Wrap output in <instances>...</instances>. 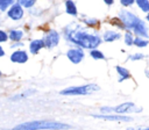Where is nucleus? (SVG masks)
Here are the masks:
<instances>
[{"label":"nucleus","instance_id":"1","mask_svg":"<svg viewBox=\"0 0 149 130\" xmlns=\"http://www.w3.org/2000/svg\"><path fill=\"white\" fill-rule=\"evenodd\" d=\"M64 37L68 42L74 44L78 48L88 50L97 49L102 39L97 31H92L91 28L84 27L79 23H70L64 28Z\"/></svg>","mask_w":149,"mask_h":130},{"label":"nucleus","instance_id":"2","mask_svg":"<svg viewBox=\"0 0 149 130\" xmlns=\"http://www.w3.org/2000/svg\"><path fill=\"white\" fill-rule=\"evenodd\" d=\"M118 19L121 22L123 30L135 34L136 37H141L144 39H149V28L142 19H140L135 13L127 10V9H120L118 13Z\"/></svg>","mask_w":149,"mask_h":130},{"label":"nucleus","instance_id":"3","mask_svg":"<svg viewBox=\"0 0 149 130\" xmlns=\"http://www.w3.org/2000/svg\"><path fill=\"white\" fill-rule=\"evenodd\" d=\"M71 125L55 121H31L16 125L13 130H66Z\"/></svg>","mask_w":149,"mask_h":130},{"label":"nucleus","instance_id":"4","mask_svg":"<svg viewBox=\"0 0 149 130\" xmlns=\"http://www.w3.org/2000/svg\"><path fill=\"white\" fill-rule=\"evenodd\" d=\"M100 87L97 84H86L80 86H70L61 91V95H90L94 92H98Z\"/></svg>","mask_w":149,"mask_h":130},{"label":"nucleus","instance_id":"5","mask_svg":"<svg viewBox=\"0 0 149 130\" xmlns=\"http://www.w3.org/2000/svg\"><path fill=\"white\" fill-rule=\"evenodd\" d=\"M142 108H137L135 106L134 102L127 101L123 103H120L115 107H112V111L115 113L116 115H125V114H129V113H135V111H141Z\"/></svg>","mask_w":149,"mask_h":130},{"label":"nucleus","instance_id":"6","mask_svg":"<svg viewBox=\"0 0 149 130\" xmlns=\"http://www.w3.org/2000/svg\"><path fill=\"white\" fill-rule=\"evenodd\" d=\"M66 57H68V59H69L72 64H79V63L84 59V57H85L84 49L78 48V46L70 48V49L66 51Z\"/></svg>","mask_w":149,"mask_h":130},{"label":"nucleus","instance_id":"7","mask_svg":"<svg viewBox=\"0 0 149 130\" xmlns=\"http://www.w3.org/2000/svg\"><path fill=\"white\" fill-rule=\"evenodd\" d=\"M94 118H100L105 121H113V122H129L133 118L130 116H125V115H116V114H98V115H92Z\"/></svg>","mask_w":149,"mask_h":130},{"label":"nucleus","instance_id":"8","mask_svg":"<svg viewBox=\"0 0 149 130\" xmlns=\"http://www.w3.org/2000/svg\"><path fill=\"white\" fill-rule=\"evenodd\" d=\"M59 38H61V36H59L58 31H56V30H50V31L44 36V38H43L44 46L50 48V49L54 48V46H56V45L59 43Z\"/></svg>","mask_w":149,"mask_h":130},{"label":"nucleus","instance_id":"9","mask_svg":"<svg viewBox=\"0 0 149 130\" xmlns=\"http://www.w3.org/2000/svg\"><path fill=\"white\" fill-rule=\"evenodd\" d=\"M121 38V32L112 30V29H106L101 36V39L104 42H114Z\"/></svg>","mask_w":149,"mask_h":130},{"label":"nucleus","instance_id":"10","mask_svg":"<svg viewBox=\"0 0 149 130\" xmlns=\"http://www.w3.org/2000/svg\"><path fill=\"white\" fill-rule=\"evenodd\" d=\"M8 16L13 20H20L23 16V8L19 3L12 5V7L8 10Z\"/></svg>","mask_w":149,"mask_h":130},{"label":"nucleus","instance_id":"11","mask_svg":"<svg viewBox=\"0 0 149 130\" xmlns=\"http://www.w3.org/2000/svg\"><path fill=\"white\" fill-rule=\"evenodd\" d=\"M10 60L14 62V63H20V64H22V63H26V62L28 60V55H27V52L23 51V50H17V51H15V52L12 53Z\"/></svg>","mask_w":149,"mask_h":130},{"label":"nucleus","instance_id":"12","mask_svg":"<svg viewBox=\"0 0 149 130\" xmlns=\"http://www.w3.org/2000/svg\"><path fill=\"white\" fill-rule=\"evenodd\" d=\"M115 71H116L118 75H119V78H118V81L119 82H122V81H125L127 79H130V77H132L130 75V72L126 67H123V66L116 65L115 66Z\"/></svg>","mask_w":149,"mask_h":130},{"label":"nucleus","instance_id":"13","mask_svg":"<svg viewBox=\"0 0 149 130\" xmlns=\"http://www.w3.org/2000/svg\"><path fill=\"white\" fill-rule=\"evenodd\" d=\"M42 48H44V43H43V39H34L30 42V45H29V50L31 53H37Z\"/></svg>","mask_w":149,"mask_h":130},{"label":"nucleus","instance_id":"14","mask_svg":"<svg viewBox=\"0 0 149 130\" xmlns=\"http://www.w3.org/2000/svg\"><path fill=\"white\" fill-rule=\"evenodd\" d=\"M65 10L68 14L72 15V16H77L78 15V10H77V6L73 1L71 0H68L65 1Z\"/></svg>","mask_w":149,"mask_h":130},{"label":"nucleus","instance_id":"15","mask_svg":"<svg viewBox=\"0 0 149 130\" xmlns=\"http://www.w3.org/2000/svg\"><path fill=\"white\" fill-rule=\"evenodd\" d=\"M86 27L88 28H95L98 24H99V20L95 19V17H86V16H83V20H81Z\"/></svg>","mask_w":149,"mask_h":130},{"label":"nucleus","instance_id":"16","mask_svg":"<svg viewBox=\"0 0 149 130\" xmlns=\"http://www.w3.org/2000/svg\"><path fill=\"white\" fill-rule=\"evenodd\" d=\"M136 6L143 12V13H149V1L148 0H135Z\"/></svg>","mask_w":149,"mask_h":130},{"label":"nucleus","instance_id":"17","mask_svg":"<svg viewBox=\"0 0 149 130\" xmlns=\"http://www.w3.org/2000/svg\"><path fill=\"white\" fill-rule=\"evenodd\" d=\"M90 56L95 59V60H99V59H105V53L102 51H100L99 49H93V50H90Z\"/></svg>","mask_w":149,"mask_h":130},{"label":"nucleus","instance_id":"18","mask_svg":"<svg viewBox=\"0 0 149 130\" xmlns=\"http://www.w3.org/2000/svg\"><path fill=\"white\" fill-rule=\"evenodd\" d=\"M148 44H149V39H144L141 37H135L134 42H133V45H135L137 48H146Z\"/></svg>","mask_w":149,"mask_h":130},{"label":"nucleus","instance_id":"19","mask_svg":"<svg viewBox=\"0 0 149 130\" xmlns=\"http://www.w3.org/2000/svg\"><path fill=\"white\" fill-rule=\"evenodd\" d=\"M134 38H135V36H134V35H133V32H130V31H126V32H125V35H123L125 44H126V45H128V46H132V45H133Z\"/></svg>","mask_w":149,"mask_h":130},{"label":"nucleus","instance_id":"20","mask_svg":"<svg viewBox=\"0 0 149 130\" xmlns=\"http://www.w3.org/2000/svg\"><path fill=\"white\" fill-rule=\"evenodd\" d=\"M22 35H23V32L21 30L14 29V30H10L9 31V38L13 39V41H20L22 38Z\"/></svg>","mask_w":149,"mask_h":130},{"label":"nucleus","instance_id":"21","mask_svg":"<svg viewBox=\"0 0 149 130\" xmlns=\"http://www.w3.org/2000/svg\"><path fill=\"white\" fill-rule=\"evenodd\" d=\"M146 58V55L144 53H141V52H137V53H133L129 56V59L135 62V60H141V59H144Z\"/></svg>","mask_w":149,"mask_h":130},{"label":"nucleus","instance_id":"22","mask_svg":"<svg viewBox=\"0 0 149 130\" xmlns=\"http://www.w3.org/2000/svg\"><path fill=\"white\" fill-rule=\"evenodd\" d=\"M35 3V1L34 0H21L20 2H19V5L22 7H31Z\"/></svg>","mask_w":149,"mask_h":130},{"label":"nucleus","instance_id":"23","mask_svg":"<svg viewBox=\"0 0 149 130\" xmlns=\"http://www.w3.org/2000/svg\"><path fill=\"white\" fill-rule=\"evenodd\" d=\"M12 0H0V10H5L8 5H12Z\"/></svg>","mask_w":149,"mask_h":130},{"label":"nucleus","instance_id":"24","mask_svg":"<svg viewBox=\"0 0 149 130\" xmlns=\"http://www.w3.org/2000/svg\"><path fill=\"white\" fill-rule=\"evenodd\" d=\"M120 3L125 7H128V6H132L135 3V0H120Z\"/></svg>","mask_w":149,"mask_h":130},{"label":"nucleus","instance_id":"25","mask_svg":"<svg viewBox=\"0 0 149 130\" xmlns=\"http://www.w3.org/2000/svg\"><path fill=\"white\" fill-rule=\"evenodd\" d=\"M7 38H8L7 34H6L5 31L0 30V42H5V41H7Z\"/></svg>","mask_w":149,"mask_h":130},{"label":"nucleus","instance_id":"26","mask_svg":"<svg viewBox=\"0 0 149 130\" xmlns=\"http://www.w3.org/2000/svg\"><path fill=\"white\" fill-rule=\"evenodd\" d=\"M127 130H149V127H139V128H127Z\"/></svg>","mask_w":149,"mask_h":130},{"label":"nucleus","instance_id":"27","mask_svg":"<svg viewBox=\"0 0 149 130\" xmlns=\"http://www.w3.org/2000/svg\"><path fill=\"white\" fill-rule=\"evenodd\" d=\"M104 2L107 5V6H112L114 2H113V0H104Z\"/></svg>","mask_w":149,"mask_h":130},{"label":"nucleus","instance_id":"28","mask_svg":"<svg viewBox=\"0 0 149 130\" xmlns=\"http://www.w3.org/2000/svg\"><path fill=\"white\" fill-rule=\"evenodd\" d=\"M144 74H146V77L149 79V68H146V70H144Z\"/></svg>","mask_w":149,"mask_h":130},{"label":"nucleus","instance_id":"29","mask_svg":"<svg viewBox=\"0 0 149 130\" xmlns=\"http://www.w3.org/2000/svg\"><path fill=\"white\" fill-rule=\"evenodd\" d=\"M3 55H5V51H3V50H2V48L0 46V57H1V56H3Z\"/></svg>","mask_w":149,"mask_h":130},{"label":"nucleus","instance_id":"30","mask_svg":"<svg viewBox=\"0 0 149 130\" xmlns=\"http://www.w3.org/2000/svg\"><path fill=\"white\" fill-rule=\"evenodd\" d=\"M146 20H147V22H149V13L147 14V16H146Z\"/></svg>","mask_w":149,"mask_h":130},{"label":"nucleus","instance_id":"31","mask_svg":"<svg viewBox=\"0 0 149 130\" xmlns=\"http://www.w3.org/2000/svg\"><path fill=\"white\" fill-rule=\"evenodd\" d=\"M0 75H1V72H0Z\"/></svg>","mask_w":149,"mask_h":130}]
</instances>
